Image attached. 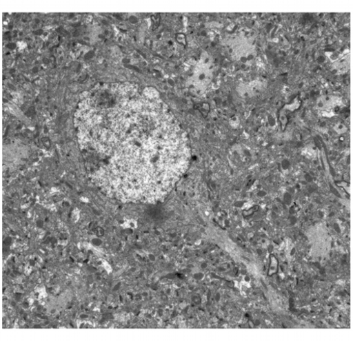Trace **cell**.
<instances>
[{"label": "cell", "mask_w": 353, "mask_h": 341, "mask_svg": "<svg viewBox=\"0 0 353 341\" xmlns=\"http://www.w3.org/2000/svg\"><path fill=\"white\" fill-rule=\"evenodd\" d=\"M187 139L178 124L167 121L150 132L130 135L117 143L94 180L108 196L123 203L163 200L186 172Z\"/></svg>", "instance_id": "obj_1"}]
</instances>
